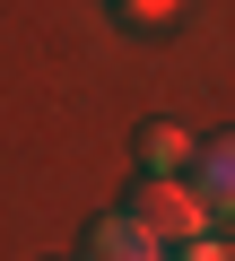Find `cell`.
I'll return each mask as SVG.
<instances>
[{"instance_id":"obj_5","label":"cell","mask_w":235,"mask_h":261,"mask_svg":"<svg viewBox=\"0 0 235 261\" xmlns=\"http://www.w3.org/2000/svg\"><path fill=\"white\" fill-rule=\"evenodd\" d=\"M113 9H122L131 27H166V18H174V0H113Z\"/></svg>"},{"instance_id":"obj_3","label":"cell","mask_w":235,"mask_h":261,"mask_svg":"<svg viewBox=\"0 0 235 261\" xmlns=\"http://www.w3.org/2000/svg\"><path fill=\"white\" fill-rule=\"evenodd\" d=\"M192 157H200V148H192L183 122H148V130H140V166H148V174H174V166H192Z\"/></svg>"},{"instance_id":"obj_6","label":"cell","mask_w":235,"mask_h":261,"mask_svg":"<svg viewBox=\"0 0 235 261\" xmlns=\"http://www.w3.org/2000/svg\"><path fill=\"white\" fill-rule=\"evenodd\" d=\"M183 261H235V244H183Z\"/></svg>"},{"instance_id":"obj_4","label":"cell","mask_w":235,"mask_h":261,"mask_svg":"<svg viewBox=\"0 0 235 261\" xmlns=\"http://www.w3.org/2000/svg\"><path fill=\"white\" fill-rule=\"evenodd\" d=\"M192 166H200V200L209 209H235V140H209Z\"/></svg>"},{"instance_id":"obj_1","label":"cell","mask_w":235,"mask_h":261,"mask_svg":"<svg viewBox=\"0 0 235 261\" xmlns=\"http://www.w3.org/2000/svg\"><path fill=\"white\" fill-rule=\"evenodd\" d=\"M131 218H140L157 244H200L209 200H200V192H183L174 174H148V183H140V200H131Z\"/></svg>"},{"instance_id":"obj_2","label":"cell","mask_w":235,"mask_h":261,"mask_svg":"<svg viewBox=\"0 0 235 261\" xmlns=\"http://www.w3.org/2000/svg\"><path fill=\"white\" fill-rule=\"evenodd\" d=\"M87 261H166V244L122 209V218H96V235H87Z\"/></svg>"}]
</instances>
